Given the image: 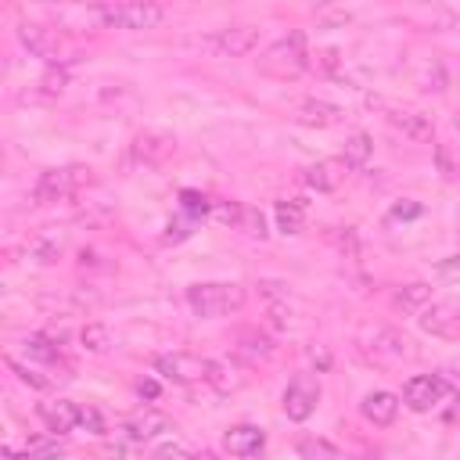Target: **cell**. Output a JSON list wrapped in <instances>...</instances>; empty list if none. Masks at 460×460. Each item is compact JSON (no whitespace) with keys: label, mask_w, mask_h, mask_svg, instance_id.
Wrapping results in <instances>:
<instances>
[{"label":"cell","mask_w":460,"mask_h":460,"mask_svg":"<svg viewBox=\"0 0 460 460\" xmlns=\"http://www.w3.org/2000/svg\"><path fill=\"white\" fill-rule=\"evenodd\" d=\"M187 305L194 309V316L201 320H219L230 316L244 305V288L234 280H205V284H190L187 288Z\"/></svg>","instance_id":"6da1fadb"},{"label":"cell","mask_w":460,"mask_h":460,"mask_svg":"<svg viewBox=\"0 0 460 460\" xmlns=\"http://www.w3.org/2000/svg\"><path fill=\"white\" fill-rule=\"evenodd\" d=\"M359 352L377 367H399V363H410L417 356L413 341L402 331L385 327V323H374V327L359 331Z\"/></svg>","instance_id":"7a4b0ae2"},{"label":"cell","mask_w":460,"mask_h":460,"mask_svg":"<svg viewBox=\"0 0 460 460\" xmlns=\"http://www.w3.org/2000/svg\"><path fill=\"white\" fill-rule=\"evenodd\" d=\"M93 183V169L90 165H58L40 172V180L32 183V205H54V201H68L79 190H86Z\"/></svg>","instance_id":"3957f363"},{"label":"cell","mask_w":460,"mask_h":460,"mask_svg":"<svg viewBox=\"0 0 460 460\" xmlns=\"http://www.w3.org/2000/svg\"><path fill=\"white\" fill-rule=\"evenodd\" d=\"M259 68L273 79H295L309 68V50H305V36L302 32H288L277 43L266 47V54L259 58Z\"/></svg>","instance_id":"277c9868"},{"label":"cell","mask_w":460,"mask_h":460,"mask_svg":"<svg viewBox=\"0 0 460 460\" xmlns=\"http://www.w3.org/2000/svg\"><path fill=\"white\" fill-rule=\"evenodd\" d=\"M93 14L108 25V29H155L165 11L158 4H144V0H122V4H101L93 7Z\"/></svg>","instance_id":"5b68a950"},{"label":"cell","mask_w":460,"mask_h":460,"mask_svg":"<svg viewBox=\"0 0 460 460\" xmlns=\"http://www.w3.org/2000/svg\"><path fill=\"white\" fill-rule=\"evenodd\" d=\"M155 370H158L165 381L194 385V381H208L212 359L194 356V352H165V356H155Z\"/></svg>","instance_id":"8992f818"},{"label":"cell","mask_w":460,"mask_h":460,"mask_svg":"<svg viewBox=\"0 0 460 460\" xmlns=\"http://www.w3.org/2000/svg\"><path fill=\"white\" fill-rule=\"evenodd\" d=\"M446 392H449V385H446L442 374H417V377H410L402 385V402L413 413H428L446 399Z\"/></svg>","instance_id":"52a82bcc"},{"label":"cell","mask_w":460,"mask_h":460,"mask_svg":"<svg viewBox=\"0 0 460 460\" xmlns=\"http://www.w3.org/2000/svg\"><path fill=\"white\" fill-rule=\"evenodd\" d=\"M316 402H320V385H316V377H313V374H295V377L288 381V388H284V413H288L291 420H309L313 410H316Z\"/></svg>","instance_id":"ba28073f"},{"label":"cell","mask_w":460,"mask_h":460,"mask_svg":"<svg viewBox=\"0 0 460 460\" xmlns=\"http://www.w3.org/2000/svg\"><path fill=\"white\" fill-rule=\"evenodd\" d=\"M208 47L219 58H244L259 47V29L255 25H226V29L208 36Z\"/></svg>","instance_id":"9c48e42d"},{"label":"cell","mask_w":460,"mask_h":460,"mask_svg":"<svg viewBox=\"0 0 460 460\" xmlns=\"http://www.w3.org/2000/svg\"><path fill=\"white\" fill-rule=\"evenodd\" d=\"M18 40L29 47L32 58H43V61H50V65L65 61V43H61V32H58V29L29 25V22H25V25L18 29Z\"/></svg>","instance_id":"30bf717a"},{"label":"cell","mask_w":460,"mask_h":460,"mask_svg":"<svg viewBox=\"0 0 460 460\" xmlns=\"http://www.w3.org/2000/svg\"><path fill=\"white\" fill-rule=\"evenodd\" d=\"M172 151H176V137L165 133V129H144V133L129 144V155H133L137 165H162Z\"/></svg>","instance_id":"8fae6325"},{"label":"cell","mask_w":460,"mask_h":460,"mask_svg":"<svg viewBox=\"0 0 460 460\" xmlns=\"http://www.w3.org/2000/svg\"><path fill=\"white\" fill-rule=\"evenodd\" d=\"M417 320H420V331L431 338H460V313L446 302H431Z\"/></svg>","instance_id":"7c38bea8"},{"label":"cell","mask_w":460,"mask_h":460,"mask_svg":"<svg viewBox=\"0 0 460 460\" xmlns=\"http://www.w3.org/2000/svg\"><path fill=\"white\" fill-rule=\"evenodd\" d=\"M169 428H172V420H169L165 413L151 410V406H144V410H137V413H129V417L122 420V431H126L133 442L155 438V435H162V431H169Z\"/></svg>","instance_id":"4fadbf2b"},{"label":"cell","mask_w":460,"mask_h":460,"mask_svg":"<svg viewBox=\"0 0 460 460\" xmlns=\"http://www.w3.org/2000/svg\"><path fill=\"white\" fill-rule=\"evenodd\" d=\"M295 119H298L302 126H316V129H327V126H338V122L345 119V111H341L338 104H331V101L309 97V101H302V104L295 108Z\"/></svg>","instance_id":"5bb4252c"},{"label":"cell","mask_w":460,"mask_h":460,"mask_svg":"<svg viewBox=\"0 0 460 460\" xmlns=\"http://www.w3.org/2000/svg\"><path fill=\"white\" fill-rule=\"evenodd\" d=\"M223 446L230 449V456H255L266 446V431L255 428V424H234L223 435Z\"/></svg>","instance_id":"9a60e30c"},{"label":"cell","mask_w":460,"mask_h":460,"mask_svg":"<svg viewBox=\"0 0 460 460\" xmlns=\"http://www.w3.org/2000/svg\"><path fill=\"white\" fill-rule=\"evenodd\" d=\"M388 122L406 137V140H413V144H428L431 137H435V126H431V119L428 115H420V111H406V108H395L392 115H388Z\"/></svg>","instance_id":"2e32d148"},{"label":"cell","mask_w":460,"mask_h":460,"mask_svg":"<svg viewBox=\"0 0 460 460\" xmlns=\"http://www.w3.org/2000/svg\"><path fill=\"white\" fill-rule=\"evenodd\" d=\"M359 410H363V417H367L370 424L385 428V424H392L395 413H399V395H392V392H385V388L367 392L363 402H359Z\"/></svg>","instance_id":"e0dca14e"},{"label":"cell","mask_w":460,"mask_h":460,"mask_svg":"<svg viewBox=\"0 0 460 460\" xmlns=\"http://www.w3.org/2000/svg\"><path fill=\"white\" fill-rule=\"evenodd\" d=\"M29 259L32 262H40V266H50V262H58L61 259V252H65V230H40L32 241H29Z\"/></svg>","instance_id":"ac0fdd59"},{"label":"cell","mask_w":460,"mask_h":460,"mask_svg":"<svg viewBox=\"0 0 460 460\" xmlns=\"http://www.w3.org/2000/svg\"><path fill=\"white\" fill-rule=\"evenodd\" d=\"M392 305L406 316H420L428 305H431V284L424 280H413V284H402L395 295H392Z\"/></svg>","instance_id":"d6986e66"},{"label":"cell","mask_w":460,"mask_h":460,"mask_svg":"<svg viewBox=\"0 0 460 460\" xmlns=\"http://www.w3.org/2000/svg\"><path fill=\"white\" fill-rule=\"evenodd\" d=\"M40 417H43V424H47L50 431L65 435V431H72V428L79 424V406H75V402H68V399L40 402Z\"/></svg>","instance_id":"ffe728a7"},{"label":"cell","mask_w":460,"mask_h":460,"mask_svg":"<svg viewBox=\"0 0 460 460\" xmlns=\"http://www.w3.org/2000/svg\"><path fill=\"white\" fill-rule=\"evenodd\" d=\"M248 374L234 363V359H212V370H208V385L219 392V395H230L237 388H244Z\"/></svg>","instance_id":"44dd1931"},{"label":"cell","mask_w":460,"mask_h":460,"mask_svg":"<svg viewBox=\"0 0 460 460\" xmlns=\"http://www.w3.org/2000/svg\"><path fill=\"white\" fill-rule=\"evenodd\" d=\"M341 162H316V165H309L305 172H302V180H305V187H313V190H334L338 187V180H341Z\"/></svg>","instance_id":"7402d4cb"},{"label":"cell","mask_w":460,"mask_h":460,"mask_svg":"<svg viewBox=\"0 0 460 460\" xmlns=\"http://www.w3.org/2000/svg\"><path fill=\"white\" fill-rule=\"evenodd\" d=\"M277 226L284 234H298L305 226V201L302 198H288V201H277Z\"/></svg>","instance_id":"603a6c76"},{"label":"cell","mask_w":460,"mask_h":460,"mask_svg":"<svg viewBox=\"0 0 460 460\" xmlns=\"http://www.w3.org/2000/svg\"><path fill=\"white\" fill-rule=\"evenodd\" d=\"M370 151H374L370 137H367V133H352V137L345 140V151H341V165H349V169H359V165H367Z\"/></svg>","instance_id":"cb8c5ba5"},{"label":"cell","mask_w":460,"mask_h":460,"mask_svg":"<svg viewBox=\"0 0 460 460\" xmlns=\"http://www.w3.org/2000/svg\"><path fill=\"white\" fill-rule=\"evenodd\" d=\"M79 341H83V349L93 352V356H101V352H108V349L115 345V338H111V331H108L104 323H86V327L79 331Z\"/></svg>","instance_id":"d4e9b609"},{"label":"cell","mask_w":460,"mask_h":460,"mask_svg":"<svg viewBox=\"0 0 460 460\" xmlns=\"http://www.w3.org/2000/svg\"><path fill=\"white\" fill-rule=\"evenodd\" d=\"M298 453H302L305 460H345L341 449H334V446L323 442V438H298Z\"/></svg>","instance_id":"484cf974"},{"label":"cell","mask_w":460,"mask_h":460,"mask_svg":"<svg viewBox=\"0 0 460 460\" xmlns=\"http://www.w3.org/2000/svg\"><path fill=\"white\" fill-rule=\"evenodd\" d=\"M61 453H65L61 438H32L25 449V460H58Z\"/></svg>","instance_id":"4316f807"},{"label":"cell","mask_w":460,"mask_h":460,"mask_svg":"<svg viewBox=\"0 0 460 460\" xmlns=\"http://www.w3.org/2000/svg\"><path fill=\"white\" fill-rule=\"evenodd\" d=\"M327 237L334 241V248L345 255V259H359V237H356V230H341V226H331L327 230Z\"/></svg>","instance_id":"83f0119b"},{"label":"cell","mask_w":460,"mask_h":460,"mask_svg":"<svg viewBox=\"0 0 460 460\" xmlns=\"http://www.w3.org/2000/svg\"><path fill=\"white\" fill-rule=\"evenodd\" d=\"M25 356L36 363H54L58 359V345H50L43 334H29L25 338Z\"/></svg>","instance_id":"f1b7e54d"},{"label":"cell","mask_w":460,"mask_h":460,"mask_svg":"<svg viewBox=\"0 0 460 460\" xmlns=\"http://www.w3.org/2000/svg\"><path fill=\"white\" fill-rule=\"evenodd\" d=\"M180 208H183L190 219H198V216L212 212V201H208L205 194H198V190H183V194H180Z\"/></svg>","instance_id":"f546056e"},{"label":"cell","mask_w":460,"mask_h":460,"mask_svg":"<svg viewBox=\"0 0 460 460\" xmlns=\"http://www.w3.org/2000/svg\"><path fill=\"white\" fill-rule=\"evenodd\" d=\"M244 234H252V237H266V219H262V212L255 208V205H244L241 208V223H237Z\"/></svg>","instance_id":"4dcf8cb0"},{"label":"cell","mask_w":460,"mask_h":460,"mask_svg":"<svg viewBox=\"0 0 460 460\" xmlns=\"http://www.w3.org/2000/svg\"><path fill=\"white\" fill-rule=\"evenodd\" d=\"M241 352H244V356H252V359H270V356H273V341H270V338H262V334H244Z\"/></svg>","instance_id":"1f68e13d"},{"label":"cell","mask_w":460,"mask_h":460,"mask_svg":"<svg viewBox=\"0 0 460 460\" xmlns=\"http://www.w3.org/2000/svg\"><path fill=\"white\" fill-rule=\"evenodd\" d=\"M241 208H244L241 201H212V216L223 223H234V226L241 223Z\"/></svg>","instance_id":"d6a6232c"},{"label":"cell","mask_w":460,"mask_h":460,"mask_svg":"<svg viewBox=\"0 0 460 460\" xmlns=\"http://www.w3.org/2000/svg\"><path fill=\"white\" fill-rule=\"evenodd\" d=\"M190 226H194V219H190L187 212H180L176 219H169V234H165V241H183V237H190Z\"/></svg>","instance_id":"836d02e7"},{"label":"cell","mask_w":460,"mask_h":460,"mask_svg":"<svg viewBox=\"0 0 460 460\" xmlns=\"http://www.w3.org/2000/svg\"><path fill=\"white\" fill-rule=\"evenodd\" d=\"M7 367H11V370L18 374V381H22V385H29V388H47V385H50L47 377H40V374H32L29 367H22V363H14V359H7Z\"/></svg>","instance_id":"e575fe53"},{"label":"cell","mask_w":460,"mask_h":460,"mask_svg":"<svg viewBox=\"0 0 460 460\" xmlns=\"http://www.w3.org/2000/svg\"><path fill=\"white\" fill-rule=\"evenodd\" d=\"M79 424H83L86 431H93V435H104V417H101V410H93V406H83V410H79Z\"/></svg>","instance_id":"d590c367"},{"label":"cell","mask_w":460,"mask_h":460,"mask_svg":"<svg viewBox=\"0 0 460 460\" xmlns=\"http://www.w3.org/2000/svg\"><path fill=\"white\" fill-rule=\"evenodd\" d=\"M151 460H194L180 442H162L158 449H155V456Z\"/></svg>","instance_id":"8d00e7d4"},{"label":"cell","mask_w":460,"mask_h":460,"mask_svg":"<svg viewBox=\"0 0 460 460\" xmlns=\"http://www.w3.org/2000/svg\"><path fill=\"white\" fill-rule=\"evenodd\" d=\"M435 273H438L442 280H449V284H456V280H460V255H449V259H438V266H435Z\"/></svg>","instance_id":"74e56055"},{"label":"cell","mask_w":460,"mask_h":460,"mask_svg":"<svg viewBox=\"0 0 460 460\" xmlns=\"http://www.w3.org/2000/svg\"><path fill=\"white\" fill-rule=\"evenodd\" d=\"M424 208L417 205V201H399V205H392V219H417Z\"/></svg>","instance_id":"f35d334b"},{"label":"cell","mask_w":460,"mask_h":460,"mask_svg":"<svg viewBox=\"0 0 460 460\" xmlns=\"http://www.w3.org/2000/svg\"><path fill=\"white\" fill-rule=\"evenodd\" d=\"M338 61H341V58H338V50H323V54H316V61H313V65H320L323 72H334V68H338Z\"/></svg>","instance_id":"ab89813d"},{"label":"cell","mask_w":460,"mask_h":460,"mask_svg":"<svg viewBox=\"0 0 460 460\" xmlns=\"http://www.w3.org/2000/svg\"><path fill=\"white\" fill-rule=\"evenodd\" d=\"M309 359H313V363H316L320 370H327V367H331V352H327L323 345H316V349H309Z\"/></svg>","instance_id":"60d3db41"},{"label":"cell","mask_w":460,"mask_h":460,"mask_svg":"<svg viewBox=\"0 0 460 460\" xmlns=\"http://www.w3.org/2000/svg\"><path fill=\"white\" fill-rule=\"evenodd\" d=\"M137 392H140V395H147V399H155V395H158V385H155V381H140V385H137Z\"/></svg>","instance_id":"b9f144b4"},{"label":"cell","mask_w":460,"mask_h":460,"mask_svg":"<svg viewBox=\"0 0 460 460\" xmlns=\"http://www.w3.org/2000/svg\"><path fill=\"white\" fill-rule=\"evenodd\" d=\"M194 460H219L216 453H194Z\"/></svg>","instance_id":"7bdbcfd3"},{"label":"cell","mask_w":460,"mask_h":460,"mask_svg":"<svg viewBox=\"0 0 460 460\" xmlns=\"http://www.w3.org/2000/svg\"><path fill=\"white\" fill-rule=\"evenodd\" d=\"M456 126H460V111H456Z\"/></svg>","instance_id":"ee69618b"},{"label":"cell","mask_w":460,"mask_h":460,"mask_svg":"<svg viewBox=\"0 0 460 460\" xmlns=\"http://www.w3.org/2000/svg\"><path fill=\"white\" fill-rule=\"evenodd\" d=\"M111 460H122V456H111Z\"/></svg>","instance_id":"f6af8a7d"}]
</instances>
